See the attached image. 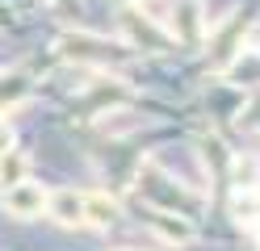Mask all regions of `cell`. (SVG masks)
Here are the masks:
<instances>
[{
  "mask_svg": "<svg viewBox=\"0 0 260 251\" xmlns=\"http://www.w3.org/2000/svg\"><path fill=\"white\" fill-rule=\"evenodd\" d=\"M42 205H46V193L38 189V184H29V180H21V184H13V189H5V209H9V213H17V218L38 213Z\"/></svg>",
  "mask_w": 260,
  "mask_h": 251,
  "instance_id": "6da1fadb",
  "label": "cell"
},
{
  "mask_svg": "<svg viewBox=\"0 0 260 251\" xmlns=\"http://www.w3.org/2000/svg\"><path fill=\"white\" fill-rule=\"evenodd\" d=\"M51 213L59 218L63 226H76V222H84V197H76L72 189H63L51 197Z\"/></svg>",
  "mask_w": 260,
  "mask_h": 251,
  "instance_id": "7a4b0ae2",
  "label": "cell"
},
{
  "mask_svg": "<svg viewBox=\"0 0 260 251\" xmlns=\"http://www.w3.org/2000/svg\"><path fill=\"white\" fill-rule=\"evenodd\" d=\"M25 167H29V159L25 155H0V184L5 189H13V184H21V176H25Z\"/></svg>",
  "mask_w": 260,
  "mask_h": 251,
  "instance_id": "3957f363",
  "label": "cell"
},
{
  "mask_svg": "<svg viewBox=\"0 0 260 251\" xmlns=\"http://www.w3.org/2000/svg\"><path fill=\"white\" fill-rule=\"evenodd\" d=\"M9 142H13V130H9V117L0 113V155L9 151Z\"/></svg>",
  "mask_w": 260,
  "mask_h": 251,
  "instance_id": "277c9868",
  "label": "cell"
}]
</instances>
